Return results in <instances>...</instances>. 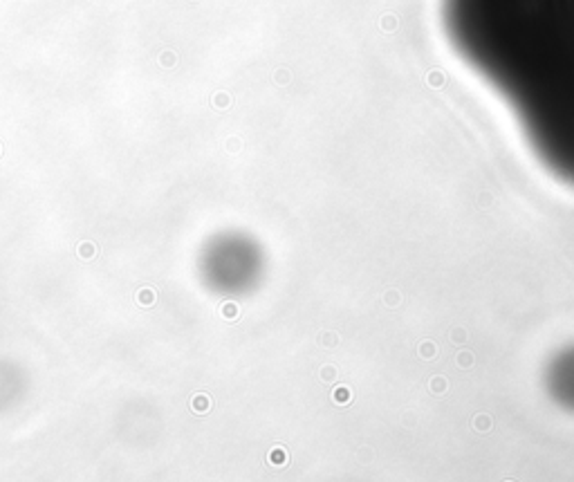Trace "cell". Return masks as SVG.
<instances>
[{
  "instance_id": "cell-1",
  "label": "cell",
  "mask_w": 574,
  "mask_h": 482,
  "mask_svg": "<svg viewBox=\"0 0 574 482\" xmlns=\"http://www.w3.org/2000/svg\"><path fill=\"white\" fill-rule=\"evenodd\" d=\"M440 18L538 161L574 186V0H440Z\"/></svg>"
},
{
  "instance_id": "cell-2",
  "label": "cell",
  "mask_w": 574,
  "mask_h": 482,
  "mask_svg": "<svg viewBox=\"0 0 574 482\" xmlns=\"http://www.w3.org/2000/svg\"><path fill=\"white\" fill-rule=\"evenodd\" d=\"M550 390L561 404L574 408V348L554 359L550 368Z\"/></svg>"
},
{
  "instance_id": "cell-3",
  "label": "cell",
  "mask_w": 574,
  "mask_h": 482,
  "mask_svg": "<svg viewBox=\"0 0 574 482\" xmlns=\"http://www.w3.org/2000/svg\"><path fill=\"white\" fill-rule=\"evenodd\" d=\"M139 303L151 305V303H153V292H139Z\"/></svg>"
}]
</instances>
